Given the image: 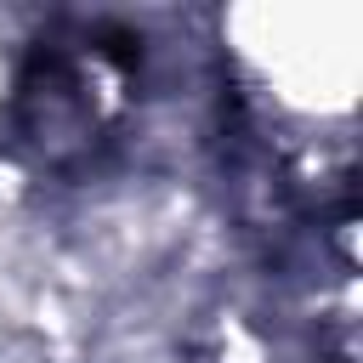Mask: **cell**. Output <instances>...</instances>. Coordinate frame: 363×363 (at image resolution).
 <instances>
[{"label":"cell","instance_id":"obj_1","mask_svg":"<svg viewBox=\"0 0 363 363\" xmlns=\"http://www.w3.org/2000/svg\"><path fill=\"white\" fill-rule=\"evenodd\" d=\"M147 85V45L119 17H51L11 68L0 96V147L51 182H85L102 170Z\"/></svg>","mask_w":363,"mask_h":363}]
</instances>
